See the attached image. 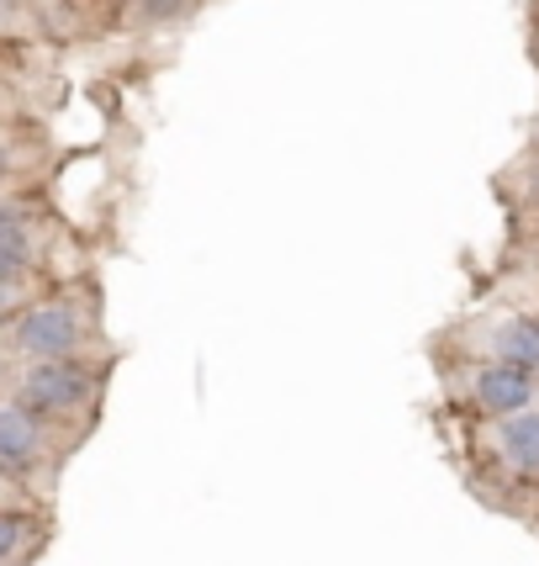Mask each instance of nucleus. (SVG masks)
<instances>
[{"instance_id": "obj_1", "label": "nucleus", "mask_w": 539, "mask_h": 566, "mask_svg": "<svg viewBox=\"0 0 539 566\" xmlns=\"http://www.w3.org/2000/svg\"><path fill=\"white\" fill-rule=\"evenodd\" d=\"M96 392V376L80 360H32V370L22 376V408L32 413H74L85 397Z\"/></svg>"}, {"instance_id": "obj_2", "label": "nucleus", "mask_w": 539, "mask_h": 566, "mask_svg": "<svg viewBox=\"0 0 539 566\" xmlns=\"http://www.w3.org/2000/svg\"><path fill=\"white\" fill-rule=\"evenodd\" d=\"M85 339V323L70 302H43V307H27L17 323V349L27 360H64L74 355Z\"/></svg>"}, {"instance_id": "obj_3", "label": "nucleus", "mask_w": 539, "mask_h": 566, "mask_svg": "<svg viewBox=\"0 0 539 566\" xmlns=\"http://www.w3.org/2000/svg\"><path fill=\"white\" fill-rule=\"evenodd\" d=\"M471 392H476V402H482L487 413L508 419V413H524V408H535V370L508 366V360H492V366L476 370Z\"/></svg>"}, {"instance_id": "obj_4", "label": "nucleus", "mask_w": 539, "mask_h": 566, "mask_svg": "<svg viewBox=\"0 0 539 566\" xmlns=\"http://www.w3.org/2000/svg\"><path fill=\"white\" fill-rule=\"evenodd\" d=\"M497 455H503V467L524 471V476H539V408L508 413V419L497 423Z\"/></svg>"}, {"instance_id": "obj_5", "label": "nucleus", "mask_w": 539, "mask_h": 566, "mask_svg": "<svg viewBox=\"0 0 539 566\" xmlns=\"http://www.w3.org/2000/svg\"><path fill=\"white\" fill-rule=\"evenodd\" d=\"M43 450V429L32 419V408H0V467L27 471Z\"/></svg>"}, {"instance_id": "obj_6", "label": "nucleus", "mask_w": 539, "mask_h": 566, "mask_svg": "<svg viewBox=\"0 0 539 566\" xmlns=\"http://www.w3.org/2000/svg\"><path fill=\"white\" fill-rule=\"evenodd\" d=\"M492 349H497V360H508V366H524L539 376V318L529 313H518V318L497 323V334H492Z\"/></svg>"}, {"instance_id": "obj_7", "label": "nucleus", "mask_w": 539, "mask_h": 566, "mask_svg": "<svg viewBox=\"0 0 539 566\" xmlns=\"http://www.w3.org/2000/svg\"><path fill=\"white\" fill-rule=\"evenodd\" d=\"M201 0H133V11L144 22H191Z\"/></svg>"}, {"instance_id": "obj_8", "label": "nucleus", "mask_w": 539, "mask_h": 566, "mask_svg": "<svg viewBox=\"0 0 539 566\" xmlns=\"http://www.w3.org/2000/svg\"><path fill=\"white\" fill-rule=\"evenodd\" d=\"M22 271H27V239H6V244H0V281L17 286Z\"/></svg>"}, {"instance_id": "obj_9", "label": "nucleus", "mask_w": 539, "mask_h": 566, "mask_svg": "<svg viewBox=\"0 0 539 566\" xmlns=\"http://www.w3.org/2000/svg\"><path fill=\"white\" fill-rule=\"evenodd\" d=\"M22 535H27V518L22 514H0V562H11V556H17Z\"/></svg>"}, {"instance_id": "obj_10", "label": "nucleus", "mask_w": 539, "mask_h": 566, "mask_svg": "<svg viewBox=\"0 0 539 566\" xmlns=\"http://www.w3.org/2000/svg\"><path fill=\"white\" fill-rule=\"evenodd\" d=\"M6 239H27L22 212H17V207H0V244H6Z\"/></svg>"}, {"instance_id": "obj_11", "label": "nucleus", "mask_w": 539, "mask_h": 566, "mask_svg": "<svg viewBox=\"0 0 539 566\" xmlns=\"http://www.w3.org/2000/svg\"><path fill=\"white\" fill-rule=\"evenodd\" d=\"M6 302H11V286H6V281H0V313H6Z\"/></svg>"}]
</instances>
